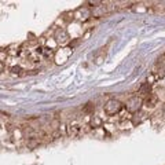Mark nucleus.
<instances>
[{"mask_svg":"<svg viewBox=\"0 0 165 165\" xmlns=\"http://www.w3.org/2000/svg\"><path fill=\"white\" fill-rule=\"evenodd\" d=\"M103 110H105V113L107 116H116V114H118L123 110V103L120 101H117V99H109L107 102L105 103V106H103Z\"/></svg>","mask_w":165,"mask_h":165,"instance_id":"nucleus-1","label":"nucleus"},{"mask_svg":"<svg viewBox=\"0 0 165 165\" xmlns=\"http://www.w3.org/2000/svg\"><path fill=\"white\" fill-rule=\"evenodd\" d=\"M142 105H143V99H142L140 96H132V98H129L128 101H127L125 107L129 113L135 114V113H138V111H140Z\"/></svg>","mask_w":165,"mask_h":165,"instance_id":"nucleus-2","label":"nucleus"},{"mask_svg":"<svg viewBox=\"0 0 165 165\" xmlns=\"http://www.w3.org/2000/svg\"><path fill=\"white\" fill-rule=\"evenodd\" d=\"M73 50H70V48H61V51H58L57 54V62L58 63H63L65 61H68V58L70 57V54H72Z\"/></svg>","mask_w":165,"mask_h":165,"instance_id":"nucleus-3","label":"nucleus"},{"mask_svg":"<svg viewBox=\"0 0 165 165\" xmlns=\"http://www.w3.org/2000/svg\"><path fill=\"white\" fill-rule=\"evenodd\" d=\"M157 102H158V96H157L156 94H150V95L146 96L143 103L147 106V107H154V106L157 105Z\"/></svg>","mask_w":165,"mask_h":165,"instance_id":"nucleus-4","label":"nucleus"},{"mask_svg":"<svg viewBox=\"0 0 165 165\" xmlns=\"http://www.w3.org/2000/svg\"><path fill=\"white\" fill-rule=\"evenodd\" d=\"M139 94H140V95H144V96L150 95L151 94V85L149 84V83H143V84L139 87Z\"/></svg>","mask_w":165,"mask_h":165,"instance_id":"nucleus-5","label":"nucleus"},{"mask_svg":"<svg viewBox=\"0 0 165 165\" xmlns=\"http://www.w3.org/2000/svg\"><path fill=\"white\" fill-rule=\"evenodd\" d=\"M144 118H146V114L144 113H140V111H138V113H135L134 114V118H132V123L135 124H140L142 121L144 120Z\"/></svg>","mask_w":165,"mask_h":165,"instance_id":"nucleus-6","label":"nucleus"},{"mask_svg":"<svg viewBox=\"0 0 165 165\" xmlns=\"http://www.w3.org/2000/svg\"><path fill=\"white\" fill-rule=\"evenodd\" d=\"M78 132H80V127H77V125H69L68 127V134H69L70 136L78 135Z\"/></svg>","mask_w":165,"mask_h":165,"instance_id":"nucleus-7","label":"nucleus"},{"mask_svg":"<svg viewBox=\"0 0 165 165\" xmlns=\"http://www.w3.org/2000/svg\"><path fill=\"white\" fill-rule=\"evenodd\" d=\"M10 72H11L12 76H24L25 73H22L24 70H22L21 66H12L11 69H10Z\"/></svg>","mask_w":165,"mask_h":165,"instance_id":"nucleus-8","label":"nucleus"},{"mask_svg":"<svg viewBox=\"0 0 165 165\" xmlns=\"http://www.w3.org/2000/svg\"><path fill=\"white\" fill-rule=\"evenodd\" d=\"M94 110H95V107H94V103H92V102L85 103V106L83 107V111H84L85 114H91V113H94Z\"/></svg>","mask_w":165,"mask_h":165,"instance_id":"nucleus-9","label":"nucleus"},{"mask_svg":"<svg viewBox=\"0 0 165 165\" xmlns=\"http://www.w3.org/2000/svg\"><path fill=\"white\" fill-rule=\"evenodd\" d=\"M91 124H92V127H95V128H96V127H101V124H102V120H101L99 117H95V116H94L92 123H91Z\"/></svg>","mask_w":165,"mask_h":165,"instance_id":"nucleus-10","label":"nucleus"},{"mask_svg":"<svg viewBox=\"0 0 165 165\" xmlns=\"http://www.w3.org/2000/svg\"><path fill=\"white\" fill-rule=\"evenodd\" d=\"M37 143H39V142H37V140H30V143H29V147H30V149H32V147H35V146H36Z\"/></svg>","mask_w":165,"mask_h":165,"instance_id":"nucleus-11","label":"nucleus"}]
</instances>
